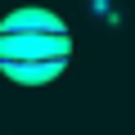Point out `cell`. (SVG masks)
<instances>
[{"label": "cell", "instance_id": "cell-1", "mask_svg": "<svg viewBox=\"0 0 135 135\" xmlns=\"http://www.w3.org/2000/svg\"><path fill=\"white\" fill-rule=\"evenodd\" d=\"M72 59V36L50 14H14L0 23V68L18 81H50Z\"/></svg>", "mask_w": 135, "mask_h": 135}]
</instances>
